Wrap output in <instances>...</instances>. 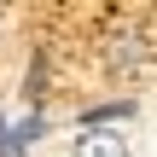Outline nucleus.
Listing matches in <instances>:
<instances>
[{
  "instance_id": "obj_1",
  "label": "nucleus",
  "mask_w": 157,
  "mask_h": 157,
  "mask_svg": "<svg viewBox=\"0 0 157 157\" xmlns=\"http://www.w3.org/2000/svg\"><path fill=\"white\" fill-rule=\"evenodd\" d=\"M140 58H146V35L140 29H117L111 47H105V64L111 70H140Z\"/></svg>"
},
{
  "instance_id": "obj_2",
  "label": "nucleus",
  "mask_w": 157,
  "mask_h": 157,
  "mask_svg": "<svg viewBox=\"0 0 157 157\" xmlns=\"http://www.w3.org/2000/svg\"><path fill=\"white\" fill-rule=\"evenodd\" d=\"M76 157H128V140L117 128H87L76 140Z\"/></svg>"
},
{
  "instance_id": "obj_3",
  "label": "nucleus",
  "mask_w": 157,
  "mask_h": 157,
  "mask_svg": "<svg viewBox=\"0 0 157 157\" xmlns=\"http://www.w3.org/2000/svg\"><path fill=\"white\" fill-rule=\"evenodd\" d=\"M128 117H134V99H111V105H93L82 122L87 128H111V122H128Z\"/></svg>"
},
{
  "instance_id": "obj_4",
  "label": "nucleus",
  "mask_w": 157,
  "mask_h": 157,
  "mask_svg": "<svg viewBox=\"0 0 157 157\" xmlns=\"http://www.w3.org/2000/svg\"><path fill=\"white\" fill-rule=\"evenodd\" d=\"M6 128H12V122H6V117H0V157H6Z\"/></svg>"
}]
</instances>
